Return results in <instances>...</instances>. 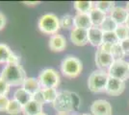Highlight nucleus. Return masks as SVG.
Listing matches in <instances>:
<instances>
[{
    "label": "nucleus",
    "instance_id": "1",
    "mask_svg": "<svg viewBox=\"0 0 129 115\" xmlns=\"http://www.w3.org/2000/svg\"><path fill=\"white\" fill-rule=\"evenodd\" d=\"M79 103L80 101L77 94L68 90H63L58 92V96L52 105L54 109L57 111V113L70 114L71 111L78 108Z\"/></svg>",
    "mask_w": 129,
    "mask_h": 115
},
{
    "label": "nucleus",
    "instance_id": "2",
    "mask_svg": "<svg viewBox=\"0 0 129 115\" xmlns=\"http://www.w3.org/2000/svg\"><path fill=\"white\" fill-rule=\"evenodd\" d=\"M0 78L10 86H18L25 82L26 74L20 64H7L2 70Z\"/></svg>",
    "mask_w": 129,
    "mask_h": 115
},
{
    "label": "nucleus",
    "instance_id": "3",
    "mask_svg": "<svg viewBox=\"0 0 129 115\" xmlns=\"http://www.w3.org/2000/svg\"><path fill=\"white\" fill-rule=\"evenodd\" d=\"M83 69V63L77 57L69 55L61 62V72L67 78L73 79L80 75Z\"/></svg>",
    "mask_w": 129,
    "mask_h": 115
},
{
    "label": "nucleus",
    "instance_id": "4",
    "mask_svg": "<svg viewBox=\"0 0 129 115\" xmlns=\"http://www.w3.org/2000/svg\"><path fill=\"white\" fill-rule=\"evenodd\" d=\"M109 77L110 76L106 71L102 70L93 71L91 73L88 79V87L93 93L105 92Z\"/></svg>",
    "mask_w": 129,
    "mask_h": 115
},
{
    "label": "nucleus",
    "instance_id": "5",
    "mask_svg": "<svg viewBox=\"0 0 129 115\" xmlns=\"http://www.w3.org/2000/svg\"><path fill=\"white\" fill-rule=\"evenodd\" d=\"M39 29L45 35H55L61 28L60 18L54 14H45L39 19Z\"/></svg>",
    "mask_w": 129,
    "mask_h": 115
},
{
    "label": "nucleus",
    "instance_id": "6",
    "mask_svg": "<svg viewBox=\"0 0 129 115\" xmlns=\"http://www.w3.org/2000/svg\"><path fill=\"white\" fill-rule=\"evenodd\" d=\"M39 82L43 88H56L60 84L59 73L53 68H45L40 73Z\"/></svg>",
    "mask_w": 129,
    "mask_h": 115
},
{
    "label": "nucleus",
    "instance_id": "7",
    "mask_svg": "<svg viewBox=\"0 0 129 115\" xmlns=\"http://www.w3.org/2000/svg\"><path fill=\"white\" fill-rule=\"evenodd\" d=\"M108 74L110 77L124 82L129 78V63L123 60H115L110 69L108 70Z\"/></svg>",
    "mask_w": 129,
    "mask_h": 115
},
{
    "label": "nucleus",
    "instance_id": "8",
    "mask_svg": "<svg viewBox=\"0 0 129 115\" xmlns=\"http://www.w3.org/2000/svg\"><path fill=\"white\" fill-rule=\"evenodd\" d=\"M114 61L115 60L111 53L103 52L100 49H97L95 53V64L98 67V70L108 72Z\"/></svg>",
    "mask_w": 129,
    "mask_h": 115
},
{
    "label": "nucleus",
    "instance_id": "9",
    "mask_svg": "<svg viewBox=\"0 0 129 115\" xmlns=\"http://www.w3.org/2000/svg\"><path fill=\"white\" fill-rule=\"evenodd\" d=\"M124 89H125V82L113 77H109L105 93H107L110 96H119L124 91Z\"/></svg>",
    "mask_w": 129,
    "mask_h": 115
},
{
    "label": "nucleus",
    "instance_id": "10",
    "mask_svg": "<svg viewBox=\"0 0 129 115\" xmlns=\"http://www.w3.org/2000/svg\"><path fill=\"white\" fill-rule=\"evenodd\" d=\"M92 115H112V105L106 100H95L91 104Z\"/></svg>",
    "mask_w": 129,
    "mask_h": 115
},
{
    "label": "nucleus",
    "instance_id": "11",
    "mask_svg": "<svg viewBox=\"0 0 129 115\" xmlns=\"http://www.w3.org/2000/svg\"><path fill=\"white\" fill-rule=\"evenodd\" d=\"M70 40L76 46H84L86 45L88 40V30L74 27L70 31Z\"/></svg>",
    "mask_w": 129,
    "mask_h": 115
},
{
    "label": "nucleus",
    "instance_id": "12",
    "mask_svg": "<svg viewBox=\"0 0 129 115\" xmlns=\"http://www.w3.org/2000/svg\"><path fill=\"white\" fill-rule=\"evenodd\" d=\"M88 40L92 46L100 47L103 43V31L99 27H91L88 30Z\"/></svg>",
    "mask_w": 129,
    "mask_h": 115
},
{
    "label": "nucleus",
    "instance_id": "13",
    "mask_svg": "<svg viewBox=\"0 0 129 115\" xmlns=\"http://www.w3.org/2000/svg\"><path fill=\"white\" fill-rule=\"evenodd\" d=\"M48 45L50 50H52L54 52H62L67 47V40L64 36L55 34L50 37Z\"/></svg>",
    "mask_w": 129,
    "mask_h": 115
},
{
    "label": "nucleus",
    "instance_id": "14",
    "mask_svg": "<svg viewBox=\"0 0 129 115\" xmlns=\"http://www.w3.org/2000/svg\"><path fill=\"white\" fill-rule=\"evenodd\" d=\"M128 14L129 13L125 8L120 7V6H116L109 14V16L117 22L118 25H122V24H125Z\"/></svg>",
    "mask_w": 129,
    "mask_h": 115
},
{
    "label": "nucleus",
    "instance_id": "15",
    "mask_svg": "<svg viewBox=\"0 0 129 115\" xmlns=\"http://www.w3.org/2000/svg\"><path fill=\"white\" fill-rule=\"evenodd\" d=\"M43 105L41 102L33 98V100L22 107V113L23 115H38L43 112Z\"/></svg>",
    "mask_w": 129,
    "mask_h": 115
},
{
    "label": "nucleus",
    "instance_id": "16",
    "mask_svg": "<svg viewBox=\"0 0 129 115\" xmlns=\"http://www.w3.org/2000/svg\"><path fill=\"white\" fill-rule=\"evenodd\" d=\"M22 87L33 96H35L36 94L41 92V90H42V86H41V83L39 82V79L33 78V77L26 78L25 82L22 84Z\"/></svg>",
    "mask_w": 129,
    "mask_h": 115
},
{
    "label": "nucleus",
    "instance_id": "17",
    "mask_svg": "<svg viewBox=\"0 0 129 115\" xmlns=\"http://www.w3.org/2000/svg\"><path fill=\"white\" fill-rule=\"evenodd\" d=\"M74 27L89 30L92 27V24L91 21V17L89 14H76L74 16Z\"/></svg>",
    "mask_w": 129,
    "mask_h": 115
},
{
    "label": "nucleus",
    "instance_id": "18",
    "mask_svg": "<svg viewBox=\"0 0 129 115\" xmlns=\"http://www.w3.org/2000/svg\"><path fill=\"white\" fill-rule=\"evenodd\" d=\"M33 98H34V96L31 95L29 92H27L23 87L17 88L16 91H15V93H14V99L21 104L22 107L25 104H28L31 100H33Z\"/></svg>",
    "mask_w": 129,
    "mask_h": 115
},
{
    "label": "nucleus",
    "instance_id": "19",
    "mask_svg": "<svg viewBox=\"0 0 129 115\" xmlns=\"http://www.w3.org/2000/svg\"><path fill=\"white\" fill-rule=\"evenodd\" d=\"M89 16L91 17V24L94 27H100L103 21L105 20L106 17H107L106 14H104L103 12H101L96 8L91 9V11L89 13Z\"/></svg>",
    "mask_w": 129,
    "mask_h": 115
},
{
    "label": "nucleus",
    "instance_id": "20",
    "mask_svg": "<svg viewBox=\"0 0 129 115\" xmlns=\"http://www.w3.org/2000/svg\"><path fill=\"white\" fill-rule=\"evenodd\" d=\"M94 3L91 1H75L73 7L78 14H89L93 9Z\"/></svg>",
    "mask_w": 129,
    "mask_h": 115
},
{
    "label": "nucleus",
    "instance_id": "21",
    "mask_svg": "<svg viewBox=\"0 0 129 115\" xmlns=\"http://www.w3.org/2000/svg\"><path fill=\"white\" fill-rule=\"evenodd\" d=\"M41 94L43 96L44 103L53 104L58 96V91L56 88H43L41 90Z\"/></svg>",
    "mask_w": 129,
    "mask_h": 115
},
{
    "label": "nucleus",
    "instance_id": "22",
    "mask_svg": "<svg viewBox=\"0 0 129 115\" xmlns=\"http://www.w3.org/2000/svg\"><path fill=\"white\" fill-rule=\"evenodd\" d=\"M14 54V52L10 49V47L4 43H0V63H9L10 59Z\"/></svg>",
    "mask_w": 129,
    "mask_h": 115
},
{
    "label": "nucleus",
    "instance_id": "23",
    "mask_svg": "<svg viewBox=\"0 0 129 115\" xmlns=\"http://www.w3.org/2000/svg\"><path fill=\"white\" fill-rule=\"evenodd\" d=\"M115 7L116 6H115L114 1H97V2H94V8L100 10L106 15L110 14Z\"/></svg>",
    "mask_w": 129,
    "mask_h": 115
},
{
    "label": "nucleus",
    "instance_id": "24",
    "mask_svg": "<svg viewBox=\"0 0 129 115\" xmlns=\"http://www.w3.org/2000/svg\"><path fill=\"white\" fill-rule=\"evenodd\" d=\"M117 27H118L117 22L115 21L110 16H107L105 20L103 21V23L99 28L102 30L103 32H115Z\"/></svg>",
    "mask_w": 129,
    "mask_h": 115
},
{
    "label": "nucleus",
    "instance_id": "25",
    "mask_svg": "<svg viewBox=\"0 0 129 115\" xmlns=\"http://www.w3.org/2000/svg\"><path fill=\"white\" fill-rule=\"evenodd\" d=\"M6 112L10 115H17L20 112H22V105L17 101H16L15 99H12L9 102L8 107Z\"/></svg>",
    "mask_w": 129,
    "mask_h": 115
},
{
    "label": "nucleus",
    "instance_id": "26",
    "mask_svg": "<svg viewBox=\"0 0 129 115\" xmlns=\"http://www.w3.org/2000/svg\"><path fill=\"white\" fill-rule=\"evenodd\" d=\"M61 28L64 29H72L74 28V17L71 15H64L60 18Z\"/></svg>",
    "mask_w": 129,
    "mask_h": 115
},
{
    "label": "nucleus",
    "instance_id": "27",
    "mask_svg": "<svg viewBox=\"0 0 129 115\" xmlns=\"http://www.w3.org/2000/svg\"><path fill=\"white\" fill-rule=\"evenodd\" d=\"M115 33L118 36L119 41H123L125 39L129 38V28L125 24L118 25V27L116 29Z\"/></svg>",
    "mask_w": 129,
    "mask_h": 115
},
{
    "label": "nucleus",
    "instance_id": "28",
    "mask_svg": "<svg viewBox=\"0 0 129 115\" xmlns=\"http://www.w3.org/2000/svg\"><path fill=\"white\" fill-rule=\"evenodd\" d=\"M119 42L120 41L115 32H103V43L115 45Z\"/></svg>",
    "mask_w": 129,
    "mask_h": 115
},
{
    "label": "nucleus",
    "instance_id": "29",
    "mask_svg": "<svg viewBox=\"0 0 129 115\" xmlns=\"http://www.w3.org/2000/svg\"><path fill=\"white\" fill-rule=\"evenodd\" d=\"M111 54H112V56H113V58L115 60H123L124 56H125L123 50H122V48H121V46H120V44L119 43L115 44V45L112 46Z\"/></svg>",
    "mask_w": 129,
    "mask_h": 115
},
{
    "label": "nucleus",
    "instance_id": "30",
    "mask_svg": "<svg viewBox=\"0 0 129 115\" xmlns=\"http://www.w3.org/2000/svg\"><path fill=\"white\" fill-rule=\"evenodd\" d=\"M10 88H11V86L4 80H2L0 78V97L1 96H7V94L10 91Z\"/></svg>",
    "mask_w": 129,
    "mask_h": 115
},
{
    "label": "nucleus",
    "instance_id": "31",
    "mask_svg": "<svg viewBox=\"0 0 129 115\" xmlns=\"http://www.w3.org/2000/svg\"><path fill=\"white\" fill-rule=\"evenodd\" d=\"M9 102H10V99L7 96H1L0 97V112L7 110Z\"/></svg>",
    "mask_w": 129,
    "mask_h": 115
},
{
    "label": "nucleus",
    "instance_id": "32",
    "mask_svg": "<svg viewBox=\"0 0 129 115\" xmlns=\"http://www.w3.org/2000/svg\"><path fill=\"white\" fill-rule=\"evenodd\" d=\"M119 44H120L121 48H122V50H123L125 56L129 55V38L125 39V40H123V41H120Z\"/></svg>",
    "mask_w": 129,
    "mask_h": 115
},
{
    "label": "nucleus",
    "instance_id": "33",
    "mask_svg": "<svg viewBox=\"0 0 129 115\" xmlns=\"http://www.w3.org/2000/svg\"><path fill=\"white\" fill-rule=\"evenodd\" d=\"M6 25V17L0 12V31L5 27Z\"/></svg>",
    "mask_w": 129,
    "mask_h": 115
},
{
    "label": "nucleus",
    "instance_id": "34",
    "mask_svg": "<svg viewBox=\"0 0 129 115\" xmlns=\"http://www.w3.org/2000/svg\"><path fill=\"white\" fill-rule=\"evenodd\" d=\"M24 3L26 5H37V4H40V1H25Z\"/></svg>",
    "mask_w": 129,
    "mask_h": 115
},
{
    "label": "nucleus",
    "instance_id": "35",
    "mask_svg": "<svg viewBox=\"0 0 129 115\" xmlns=\"http://www.w3.org/2000/svg\"><path fill=\"white\" fill-rule=\"evenodd\" d=\"M125 25L129 28V14H128V17H127V19H126V21H125Z\"/></svg>",
    "mask_w": 129,
    "mask_h": 115
},
{
    "label": "nucleus",
    "instance_id": "36",
    "mask_svg": "<svg viewBox=\"0 0 129 115\" xmlns=\"http://www.w3.org/2000/svg\"><path fill=\"white\" fill-rule=\"evenodd\" d=\"M125 9H126V10H127V12L129 13V1L126 3V7H125Z\"/></svg>",
    "mask_w": 129,
    "mask_h": 115
},
{
    "label": "nucleus",
    "instance_id": "37",
    "mask_svg": "<svg viewBox=\"0 0 129 115\" xmlns=\"http://www.w3.org/2000/svg\"><path fill=\"white\" fill-rule=\"evenodd\" d=\"M38 115H48V114H47V113H45V112H43H43H41V113H40V114H38Z\"/></svg>",
    "mask_w": 129,
    "mask_h": 115
},
{
    "label": "nucleus",
    "instance_id": "38",
    "mask_svg": "<svg viewBox=\"0 0 129 115\" xmlns=\"http://www.w3.org/2000/svg\"><path fill=\"white\" fill-rule=\"evenodd\" d=\"M55 115H69V114H66V113H56Z\"/></svg>",
    "mask_w": 129,
    "mask_h": 115
},
{
    "label": "nucleus",
    "instance_id": "39",
    "mask_svg": "<svg viewBox=\"0 0 129 115\" xmlns=\"http://www.w3.org/2000/svg\"><path fill=\"white\" fill-rule=\"evenodd\" d=\"M81 115H91V114H89V113H84V114H81Z\"/></svg>",
    "mask_w": 129,
    "mask_h": 115
},
{
    "label": "nucleus",
    "instance_id": "40",
    "mask_svg": "<svg viewBox=\"0 0 129 115\" xmlns=\"http://www.w3.org/2000/svg\"><path fill=\"white\" fill-rule=\"evenodd\" d=\"M73 115H77V114H73Z\"/></svg>",
    "mask_w": 129,
    "mask_h": 115
},
{
    "label": "nucleus",
    "instance_id": "41",
    "mask_svg": "<svg viewBox=\"0 0 129 115\" xmlns=\"http://www.w3.org/2000/svg\"><path fill=\"white\" fill-rule=\"evenodd\" d=\"M128 63H129V62H128Z\"/></svg>",
    "mask_w": 129,
    "mask_h": 115
}]
</instances>
